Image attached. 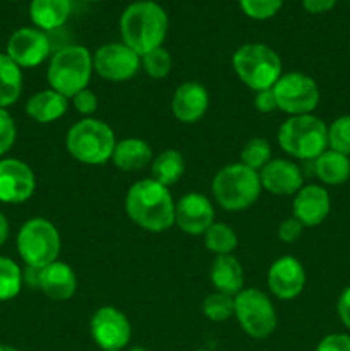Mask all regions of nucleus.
Wrapping results in <instances>:
<instances>
[{
	"instance_id": "1",
	"label": "nucleus",
	"mask_w": 350,
	"mask_h": 351,
	"mask_svg": "<svg viewBox=\"0 0 350 351\" xmlns=\"http://www.w3.org/2000/svg\"><path fill=\"white\" fill-rule=\"evenodd\" d=\"M130 221L151 233H161L175 225V202L170 191L153 178L132 184L126 195Z\"/></svg>"
},
{
	"instance_id": "2",
	"label": "nucleus",
	"mask_w": 350,
	"mask_h": 351,
	"mask_svg": "<svg viewBox=\"0 0 350 351\" xmlns=\"http://www.w3.org/2000/svg\"><path fill=\"white\" fill-rule=\"evenodd\" d=\"M122 43L143 57L163 47L168 33V16L154 0H136L124 9L119 21Z\"/></svg>"
},
{
	"instance_id": "3",
	"label": "nucleus",
	"mask_w": 350,
	"mask_h": 351,
	"mask_svg": "<svg viewBox=\"0 0 350 351\" xmlns=\"http://www.w3.org/2000/svg\"><path fill=\"white\" fill-rule=\"evenodd\" d=\"M93 74V55L82 45H69L50 57L47 81L50 89L72 98L88 88Z\"/></svg>"
},
{
	"instance_id": "4",
	"label": "nucleus",
	"mask_w": 350,
	"mask_h": 351,
	"mask_svg": "<svg viewBox=\"0 0 350 351\" xmlns=\"http://www.w3.org/2000/svg\"><path fill=\"white\" fill-rule=\"evenodd\" d=\"M115 144L117 139L112 127L93 117L75 122L65 136L69 154L79 163L91 167H98L112 160Z\"/></svg>"
},
{
	"instance_id": "5",
	"label": "nucleus",
	"mask_w": 350,
	"mask_h": 351,
	"mask_svg": "<svg viewBox=\"0 0 350 351\" xmlns=\"http://www.w3.org/2000/svg\"><path fill=\"white\" fill-rule=\"evenodd\" d=\"M259 173L242 163H232L223 167L211 180V194L216 204L225 211H244L256 204L259 199Z\"/></svg>"
},
{
	"instance_id": "6",
	"label": "nucleus",
	"mask_w": 350,
	"mask_h": 351,
	"mask_svg": "<svg viewBox=\"0 0 350 351\" xmlns=\"http://www.w3.org/2000/svg\"><path fill=\"white\" fill-rule=\"evenodd\" d=\"M237 77L254 93L271 89L283 74V64L277 51L264 43H246L232 57Z\"/></svg>"
},
{
	"instance_id": "7",
	"label": "nucleus",
	"mask_w": 350,
	"mask_h": 351,
	"mask_svg": "<svg viewBox=\"0 0 350 351\" xmlns=\"http://www.w3.org/2000/svg\"><path fill=\"white\" fill-rule=\"evenodd\" d=\"M277 137L285 153L302 161H314L328 149V127L312 113L285 120Z\"/></svg>"
},
{
	"instance_id": "8",
	"label": "nucleus",
	"mask_w": 350,
	"mask_h": 351,
	"mask_svg": "<svg viewBox=\"0 0 350 351\" xmlns=\"http://www.w3.org/2000/svg\"><path fill=\"white\" fill-rule=\"evenodd\" d=\"M60 233L45 218H31L17 233V252L30 269H43L60 254Z\"/></svg>"
},
{
	"instance_id": "9",
	"label": "nucleus",
	"mask_w": 350,
	"mask_h": 351,
	"mask_svg": "<svg viewBox=\"0 0 350 351\" xmlns=\"http://www.w3.org/2000/svg\"><path fill=\"white\" fill-rule=\"evenodd\" d=\"M235 312L233 317L247 336L254 339H264L277 329L278 319L271 298L256 288H244L233 297Z\"/></svg>"
},
{
	"instance_id": "10",
	"label": "nucleus",
	"mask_w": 350,
	"mask_h": 351,
	"mask_svg": "<svg viewBox=\"0 0 350 351\" xmlns=\"http://www.w3.org/2000/svg\"><path fill=\"white\" fill-rule=\"evenodd\" d=\"M278 110L290 117L309 115L319 105V88L314 79L302 72H285L273 86Z\"/></svg>"
},
{
	"instance_id": "11",
	"label": "nucleus",
	"mask_w": 350,
	"mask_h": 351,
	"mask_svg": "<svg viewBox=\"0 0 350 351\" xmlns=\"http://www.w3.org/2000/svg\"><path fill=\"white\" fill-rule=\"evenodd\" d=\"M141 69V57L126 43L102 45L93 53V71L110 82H126Z\"/></svg>"
},
{
	"instance_id": "12",
	"label": "nucleus",
	"mask_w": 350,
	"mask_h": 351,
	"mask_svg": "<svg viewBox=\"0 0 350 351\" xmlns=\"http://www.w3.org/2000/svg\"><path fill=\"white\" fill-rule=\"evenodd\" d=\"M89 332L103 351L124 350L130 341L132 328L122 311L115 307H100L89 321Z\"/></svg>"
},
{
	"instance_id": "13",
	"label": "nucleus",
	"mask_w": 350,
	"mask_h": 351,
	"mask_svg": "<svg viewBox=\"0 0 350 351\" xmlns=\"http://www.w3.org/2000/svg\"><path fill=\"white\" fill-rule=\"evenodd\" d=\"M51 53L48 33L38 27H19L7 41V57L21 69H33L43 64Z\"/></svg>"
},
{
	"instance_id": "14",
	"label": "nucleus",
	"mask_w": 350,
	"mask_h": 351,
	"mask_svg": "<svg viewBox=\"0 0 350 351\" xmlns=\"http://www.w3.org/2000/svg\"><path fill=\"white\" fill-rule=\"evenodd\" d=\"M36 189V177L27 163L17 158L0 160V202H26Z\"/></svg>"
},
{
	"instance_id": "15",
	"label": "nucleus",
	"mask_w": 350,
	"mask_h": 351,
	"mask_svg": "<svg viewBox=\"0 0 350 351\" xmlns=\"http://www.w3.org/2000/svg\"><path fill=\"white\" fill-rule=\"evenodd\" d=\"M213 223H215V206L199 192H189L182 195L175 204V225L185 235H205Z\"/></svg>"
},
{
	"instance_id": "16",
	"label": "nucleus",
	"mask_w": 350,
	"mask_h": 351,
	"mask_svg": "<svg viewBox=\"0 0 350 351\" xmlns=\"http://www.w3.org/2000/svg\"><path fill=\"white\" fill-rule=\"evenodd\" d=\"M266 285L280 300H294L305 287L304 266L294 256H281L270 266Z\"/></svg>"
},
{
	"instance_id": "17",
	"label": "nucleus",
	"mask_w": 350,
	"mask_h": 351,
	"mask_svg": "<svg viewBox=\"0 0 350 351\" xmlns=\"http://www.w3.org/2000/svg\"><path fill=\"white\" fill-rule=\"evenodd\" d=\"M31 273L34 276V285L54 302L71 300L78 291V276L74 269L62 261H55L43 269H31Z\"/></svg>"
},
{
	"instance_id": "18",
	"label": "nucleus",
	"mask_w": 350,
	"mask_h": 351,
	"mask_svg": "<svg viewBox=\"0 0 350 351\" xmlns=\"http://www.w3.org/2000/svg\"><path fill=\"white\" fill-rule=\"evenodd\" d=\"M331 209V197L321 185H302L294 195L292 216L305 226H318L328 218Z\"/></svg>"
},
{
	"instance_id": "19",
	"label": "nucleus",
	"mask_w": 350,
	"mask_h": 351,
	"mask_svg": "<svg viewBox=\"0 0 350 351\" xmlns=\"http://www.w3.org/2000/svg\"><path fill=\"white\" fill-rule=\"evenodd\" d=\"M209 106L208 89L198 81H185L172 96V113L182 123H196L206 115Z\"/></svg>"
},
{
	"instance_id": "20",
	"label": "nucleus",
	"mask_w": 350,
	"mask_h": 351,
	"mask_svg": "<svg viewBox=\"0 0 350 351\" xmlns=\"http://www.w3.org/2000/svg\"><path fill=\"white\" fill-rule=\"evenodd\" d=\"M261 187L273 195H295L304 185L302 171L294 161L275 158L259 171Z\"/></svg>"
},
{
	"instance_id": "21",
	"label": "nucleus",
	"mask_w": 350,
	"mask_h": 351,
	"mask_svg": "<svg viewBox=\"0 0 350 351\" xmlns=\"http://www.w3.org/2000/svg\"><path fill=\"white\" fill-rule=\"evenodd\" d=\"M153 149L150 144L139 137H126L117 141L112 153V163L122 171H141L151 167Z\"/></svg>"
},
{
	"instance_id": "22",
	"label": "nucleus",
	"mask_w": 350,
	"mask_h": 351,
	"mask_svg": "<svg viewBox=\"0 0 350 351\" xmlns=\"http://www.w3.org/2000/svg\"><path fill=\"white\" fill-rule=\"evenodd\" d=\"M209 281L215 287V291L235 297L244 290V267L237 257L216 256L209 267Z\"/></svg>"
},
{
	"instance_id": "23",
	"label": "nucleus",
	"mask_w": 350,
	"mask_h": 351,
	"mask_svg": "<svg viewBox=\"0 0 350 351\" xmlns=\"http://www.w3.org/2000/svg\"><path fill=\"white\" fill-rule=\"evenodd\" d=\"M69 101L65 96L54 89H43L26 101V115L38 123H51L60 120L67 113Z\"/></svg>"
},
{
	"instance_id": "24",
	"label": "nucleus",
	"mask_w": 350,
	"mask_h": 351,
	"mask_svg": "<svg viewBox=\"0 0 350 351\" xmlns=\"http://www.w3.org/2000/svg\"><path fill=\"white\" fill-rule=\"evenodd\" d=\"M72 12L71 0H31L30 17L34 27L50 33L69 21Z\"/></svg>"
},
{
	"instance_id": "25",
	"label": "nucleus",
	"mask_w": 350,
	"mask_h": 351,
	"mask_svg": "<svg viewBox=\"0 0 350 351\" xmlns=\"http://www.w3.org/2000/svg\"><path fill=\"white\" fill-rule=\"evenodd\" d=\"M314 173L326 185L345 184L350 178V156L326 149L314 160Z\"/></svg>"
},
{
	"instance_id": "26",
	"label": "nucleus",
	"mask_w": 350,
	"mask_h": 351,
	"mask_svg": "<svg viewBox=\"0 0 350 351\" xmlns=\"http://www.w3.org/2000/svg\"><path fill=\"white\" fill-rule=\"evenodd\" d=\"M185 173V158L177 149H165L151 161V178L170 189Z\"/></svg>"
},
{
	"instance_id": "27",
	"label": "nucleus",
	"mask_w": 350,
	"mask_h": 351,
	"mask_svg": "<svg viewBox=\"0 0 350 351\" xmlns=\"http://www.w3.org/2000/svg\"><path fill=\"white\" fill-rule=\"evenodd\" d=\"M23 93V69L0 53V108L14 105Z\"/></svg>"
},
{
	"instance_id": "28",
	"label": "nucleus",
	"mask_w": 350,
	"mask_h": 351,
	"mask_svg": "<svg viewBox=\"0 0 350 351\" xmlns=\"http://www.w3.org/2000/svg\"><path fill=\"white\" fill-rule=\"evenodd\" d=\"M205 245L215 256H229L239 245L237 233L226 223H213L205 235Z\"/></svg>"
},
{
	"instance_id": "29",
	"label": "nucleus",
	"mask_w": 350,
	"mask_h": 351,
	"mask_svg": "<svg viewBox=\"0 0 350 351\" xmlns=\"http://www.w3.org/2000/svg\"><path fill=\"white\" fill-rule=\"evenodd\" d=\"M24 274L17 263L0 256V302H9L21 293Z\"/></svg>"
},
{
	"instance_id": "30",
	"label": "nucleus",
	"mask_w": 350,
	"mask_h": 351,
	"mask_svg": "<svg viewBox=\"0 0 350 351\" xmlns=\"http://www.w3.org/2000/svg\"><path fill=\"white\" fill-rule=\"evenodd\" d=\"M271 161V144L264 137H253L240 149V161L244 167L259 173Z\"/></svg>"
},
{
	"instance_id": "31",
	"label": "nucleus",
	"mask_w": 350,
	"mask_h": 351,
	"mask_svg": "<svg viewBox=\"0 0 350 351\" xmlns=\"http://www.w3.org/2000/svg\"><path fill=\"white\" fill-rule=\"evenodd\" d=\"M233 312H235V304L232 295L215 291L202 302V314L213 322L229 321L230 317H233Z\"/></svg>"
},
{
	"instance_id": "32",
	"label": "nucleus",
	"mask_w": 350,
	"mask_h": 351,
	"mask_svg": "<svg viewBox=\"0 0 350 351\" xmlns=\"http://www.w3.org/2000/svg\"><path fill=\"white\" fill-rule=\"evenodd\" d=\"M141 69L151 79H163L172 71V55L167 48L160 47L141 57Z\"/></svg>"
},
{
	"instance_id": "33",
	"label": "nucleus",
	"mask_w": 350,
	"mask_h": 351,
	"mask_svg": "<svg viewBox=\"0 0 350 351\" xmlns=\"http://www.w3.org/2000/svg\"><path fill=\"white\" fill-rule=\"evenodd\" d=\"M328 149L350 156V115H342L328 127Z\"/></svg>"
},
{
	"instance_id": "34",
	"label": "nucleus",
	"mask_w": 350,
	"mask_h": 351,
	"mask_svg": "<svg viewBox=\"0 0 350 351\" xmlns=\"http://www.w3.org/2000/svg\"><path fill=\"white\" fill-rule=\"evenodd\" d=\"M239 5L249 19L266 21L280 12L283 0H239Z\"/></svg>"
},
{
	"instance_id": "35",
	"label": "nucleus",
	"mask_w": 350,
	"mask_h": 351,
	"mask_svg": "<svg viewBox=\"0 0 350 351\" xmlns=\"http://www.w3.org/2000/svg\"><path fill=\"white\" fill-rule=\"evenodd\" d=\"M17 129L16 122L5 108H0V156L9 153L16 143Z\"/></svg>"
},
{
	"instance_id": "36",
	"label": "nucleus",
	"mask_w": 350,
	"mask_h": 351,
	"mask_svg": "<svg viewBox=\"0 0 350 351\" xmlns=\"http://www.w3.org/2000/svg\"><path fill=\"white\" fill-rule=\"evenodd\" d=\"M72 105H74L75 112L81 113V115H84L86 119L88 117H91L93 113L98 110V96L95 95V91H91V89H82V91H79L78 95L72 96Z\"/></svg>"
},
{
	"instance_id": "37",
	"label": "nucleus",
	"mask_w": 350,
	"mask_h": 351,
	"mask_svg": "<svg viewBox=\"0 0 350 351\" xmlns=\"http://www.w3.org/2000/svg\"><path fill=\"white\" fill-rule=\"evenodd\" d=\"M302 230H304V225L294 216H290V218L283 219L278 226V239L283 243H294L302 237Z\"/></svg>"
},
{
	"instance_id": "38",
	"label": "nucleus",
	"mask_w": 350,
	"mask_h": 351,
	"mask_svg": "<svg viewBox=\"0 0 350 351\" xmlns=\"http://www.w3.org/2000/svg\"><path fill=\"white\" fill-rule=\"evenodd\" d=\"M316 351H350V336L342 332L325 336L316 346Z\"/></svg>"
},
{
	"instance_id": "39",
	"label": "nucleus",
	"mask_w": 350,
	"mask_h": 351,
	"mask_svg": "<svg viewBox=\"0 0 350 351\" xmlns=\"http://www.w3.org/2000/svg\"><path fill=\"white\" fill-rule=\"evenodd\" d=\"M254 106L261 113H273L278 110L277 98L273 95V89H263L254 95Z\"/></svg>"
},
{
	"instance_id": "40",
	"label": "nucleus",
	"mask_w": 350,
	"mask_h": 351,
	"mask_svg": "<svg viewBox=\"0 0 350 351\" xmlns=\"http://www.w3.org/2000/svg\"><path fill=\"white\" fill-rule=\"evenodd\" d=\"M336 312H338L342 324L350 331V287L345 288L342 295H340L338 304H336Z\"/></svg>"
},
{
	"instance_id": "41",
	"label": "nucleus",
	"mask_w": 350,
	"mask_h": 351,
	"mask_svg": "<svg viewBox=\"0 0 350 351\" xmlns=\"http://www.w3.org/2000/svg\"><path fill=\"white\" fill-rule=\"evenodd\" d=\"M338 3V0H302V7L309 14L329 12Z\"/></svg>"
},
{
	"instance_id": "42",
	"label": "nucleus",
	"mask_w": 350,
	"mask_h": 351,
	"mask_svg": "<svg viewBox=\"0 0 350 351\" xmlns=\"http://www.w3.org/2000/svg\"><path fill=\"white\" fill-rule=\"evenodd\" d=\"M9 221H7L5 215L0 211V247H2L3 243L7 242V239H9Z\"/></svg>"
},
{
	"instance_id": "43",
	"label": "nucleus",
	"mask_w": 350,
	"mask_h": 351,
	"mask_svg": "<svg viewBox=\"0 0 350 351\" xmlns=\"http://www.w3.org/2000/svg\"><path fill=\"white\" fill-rule=\"evenodd\" d=\"M0 351H19V350L14 348V346H9V345H0Z\"/></svg>"
},
{
	"instance_id": "44",
	"label": "nucleus",
	"mask_w": 350,
	"mask_h": 351,
	"mask_svg": "<svg viewBox=\"0 0 350 351\" xmlns=\"http://www.w3.org/2000/svg\"><path fill=\"white\" fill-rule=\"evenodd\" d=\"M129 351H148V350L143 348V346H132Z\"/></svg>"
},
{
	"instance_id": "45",
	"label": "nucleus",
	"mask_w": 350,
	"mask_h": 351,
	"mask_svg": "<svg viewBox=\"0 0 350 351\" xmlns=\"http://www.w3.org/2000/svg\"><path fill=\"white\" fill-rule=\"evenodd\" d=\"M88 2H98V0H88Z\"/></svg>"
},
{
	"instance_id": "46",
	"label": "nucleus",
	"mask_w": 350,
	"mask_h": 351,
	"mask_svg": "<svg viewBox=\"0 0 350 351\" xmlns=\"http://www.w3.org/2000/svg\"><path fill=\"white\" fill-rule=\"evenodd\" d=\"M110 351H122V350H110Z\"/></svg>"
},
{
	"instance_id": "47",
	"label": "nucleus",
	"mask_w": 350,
	"mask_h": 351,
	"mask_svg": "<svg viewBox=\"0 0 350 351\" xmlns=\"http://www.w3.org/2000/svg\"><path fill=\"white\" fill-rule=\"evenodd\" d=\"M198 351H208V350H198Z\"/></svg>"
},
{
	"instance_id": "48",
	"label": "nucleus",
	"mask_w": 350,
	"mask_h": 351,
	"mask_svg": "<svg viewBox=\"0 0 350 351\" xmlns=\"http://www.w3.org/2000/svg\"><path fill=\"white\" fill-rule=\"evenodd\" d=\"M347 2H350V0H347Z\"/></svg>"
}]
</instances>
